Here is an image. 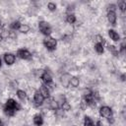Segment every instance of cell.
I'll return each mask as SVG.
<instances>
[{"instance_id": "6da1fadb", "label": "cell", "mask_w": 126, "mask_h": 126, "mask_svg": "<svg viewBox=\"0 0 126 126\" xmlns=\"http://www.w3.org/2000/svg\"><path fill=\"white\" fill-rule=\"evenodd\" d=\"M20 108L21 106L16 100H14L13 98H9L4 106V112L8 116H13L17 110H20Z\"/></svg>"}, {"instance_id": "7a4b0ae2", "label": "cell", "mask_w": 126, "mask_h": 126, "mask_svg": "<svg viewBox=\"0 0 126 126\" xmlns=\"http://www.w3.org/2000/svg\"><path fill=\"white\" fill-rule=\"evenodd\" d=\"M43 45L50 51L54 50L56 48V45H57V40L51 36H46L43 40Z\"/></svg>"}, {"instance_id": "3957f363", "label": "cell", "mask_w": 126, "mask_h": 126, "mask_svg": "<svg viewBox=\"0 0 126 126\" xmlns=\"http://www.w3.org/2000/svg\"><path fill=\"white\" fill-rule=\"evenodd\" d=\"M38 29H39L40 32L46 36H48L51 33V27L49 26L48 23H46L44 21H41L38 23Z\"/></svg>"}, {"instance_id": "277c9868", "label": "cell", "mask_w": 126, "mask_h": 126, "mask_svg": "<svg viewBox=\"0 0 126 126\" xmlns=\"http://www.w3.org/2000/svg\"><path fill=\"white\" fill-rule=\"evenodd\" d=\"M17 55H18L21 59H24V60H29V59L32 58L31 52H30L29 50H27V49H24V48L19 49V50L17 51Z\"/></svg>"}, {"instance_id": "5b68a950", "label": "cell", "mask_w": 126, "mask_h": 126, "mask_svg": "<svg viewBox=\"0 0 126 126\" xmlns=\"http://www.w3.org/2000/svg\"><path fill=\"white\" fill-rule=\"evenodd\" d=\"M99 114L104 118H108L112 116V109L109 106H101L99 109Z\"/></svg>"}, {"instance_id": "8992f818", "label": "cell", "mask_w": 126, "mask_h": 126, "mask_svg": "<svg viewBox=\"0 0 126 126\" xmlns=\"http://www.w3.org/2000/svg\"><path fill=\"white\" fill-rule=\"evenodd\" d=\"M33 100H34V103L36 105H41L44 101V97L42 96V94L37 91L34 93V95H33Z\"/></svg>"}, {"instance_id": "52a82bcc", "label": "cell", "mask_w": 126, "mask_h": 126, "mask_svg": "<svg viewBox=\"0 0 126 126\" xmlns=\"http://www.w3.org/2000/svg\"><path fill=\"white\" fill-rule=\"evenodd\" d=\"M15 60H16V57L14 54L12 53H6L4 55V61L7 65H12L15 63Z\"/></svg>"}, {"instance_id": "ba28073f", "label": "cell", "mask_w": 126, "mask_h": 126, "mask_svg": "<svg viewBox=\"0 0 126 126\" xmlns=\"http://www.w3.org/2000/svg\"><path fill=\"white\" fill-rule=\"evenodd\" d=\"M41 80H42V82H43L45 85H47V84H49V83L52 82V77H51V75H50L49 72L45 71V72H43V73L41 74Z\"/></svg>"}, {"instance_id": "9c48e42d", "label": "cell", "mask_w": 126, "mask_h": 126, "mask_svg": "<svg viewBox=\"0 0 126 126\" xmlns=\"http://www.w3.org/2000/svg\"><path fill=\"white\" fill-rule=\"evenodd\" d=\"M107 20L110 23V25L115 26V23H116V14H115V12H108L107 13Z\"/></svg>"}, {"instance_id": "30bf717a", "label": "cell", "mask_w": 126, "mask_h": 126, "mask_svg": "<svg viewBox=\"0 0 126 126\" xmlns=\"http://www.w3.org/2000/svg\"><path fill=\"white\" fill-rule=\"evenodd\" d=\"M108 35H109L110 39H112L113 41H118V40L120 39L119 34H118L114 30H109V31H108Z\"/></svg>"}, {"instance_id": "8fae6325", "label": "cell", "mask_w": 126, "mask_h": 126, "mask_svg": "<svg viewBox=\"0 0 126 126\" xmlns=\"http://www.w3.org/2000/svg\"><path fill=\"white\" fill-rule=\"evenodd\" d=\"M33 123L35 126H41L43 123V118L40 114H35L33 116Z\"/></svg>"}, {"instance_id": "7c38bea8", "label": "cell", "mask_w": 126, "mask_h": 126, "mask_svg": "<svg viewBox=\"0 0 126 126\" xmlns=\"http://www.w3.org/2000/svg\"><path fill=\"white\" fill-rule=\"evenodd\" d=\"M38 92L42 94V96H43L44 98H48V97H49V90H48L44 85L40 86V89H39Z\"/></svg>"}, {"instance_id": "4fadbf2b", "label": "cell", "mask_w": 126, "mask_h": 126, "mask_svg": "<svg viewBox=\"0 0 126 126\" xmlns=\"http://www.w3.org/2000/svg\"><path fill=\"white\" fill-rule=\"evenodd\" d=\"M79 84H80V80H79V78H77V77H71L70 82H69V85H70L71 87H73V88H77V87L79 86Z\"/></svg>"}, {"instance_id": "5bb4252c", "label": "cell", "mask_w": 126, "mask_h": 126, "mask_svg": "<svg viewBox=\"0 0 126 126\" xmlns=\"http://www.w3.org/2000/svg\"><path fill=\"white\" fill-rule=\"evenodd\" d=\"M17 95H18V97H19L21 100H23V101H26V100L28 99V95H27L26 92H24V91H22V90H18V91H17Z\"/></svg>"}, {"instance_id": "9a60e30c", "label": "cell", "mask_w": 126, "mask_h": 126, "mask_svg": "<svg viewBox=\"0 0 126 126\" xmlns=\"http://www.w3.org/2000/svg\"><path fill=\"white\" fill-rule=\"evenodd\" d=\"M70 79H71V76L68 75V74H65V75L62 77V85H63L64 87H68V86H69Z\"/></svg>"}, {"instance_id": "2e32d148", "label": "cell", "mask_w": 126, "mask_h": 126, "mask_svg": "<svg viewBox=\"0 0 126 126\" xmlns=\"http://www.w3.org/2000/svg\"><path fill=\"white\" fill-rule=\"evenodd\" d=\"M49 106H50L51 109H54V110L58 109V108H59L58 101H56L55 99H50V100H49Z\"/></svg>"}, {"instance_id": "e0dca14e", "label": "cell", "mask_w": 126, "mask_h": 126, "mask_svg": "<svg viewBox=\"0 0 126 126\" xmlns=\"http://www.w3.org/2000/svg\"><path fill=\"white\" fill-rule=\"evenodd\" d=\"M30 30H31L30 26H28V25H26V24L21 25V27H20V29H19V31H20L21 32H24V33L29 32H30Z\"/></svg>"}, {"instance_id": "ac0fdd59", "label": "cell", "mask_w": 126, "mask_h": 126, "mask_svg": "<svg viewBox=\"0 0 126 126\" xmlns=\"http://www.w3.org/2000/svg\"><path fill=\"white\" fill-rule=\"evenodd\" d=\"M61 109L63 110V111H69L70 109H71V105H70V103L68 102V101H64L62 104H61Z\"/></svg>"}, {"instance_id": "d6986e66", "label": "cell", "mask_w": 126, "mask_h": 126, "mask_svg": "<svg viewBox=\"0 0 126 126\" xmlns=\"http://www.w3.org/2000/svg\"><path fill=\"white\" fill-rule=\"evenodd\" d=\"M84 126H94V124L93 120L89 116H86L85 120H84Z\"/></svg>"}, {"instance_id": "ffe728a7", "label": "cell", "mask_w": 126, "mask_h": 126, "mask_svg": "<svg viewBox=\"0 0 126 126\" xmlns=\"http://www.w3.org/2000/svg\"><path fill=\"white\" fill-rule=\"evenodd\" d=\"M94 49H95V51H96L98 54H101V53H103V51H104L103 45H102V44H99V43H96V44L94 45Z\"/></svg>"}, {"instance_id": "44dd1931", "label": "cell", "mask_w": 126, "mask_h": 126, "mask_svg": "<svg viewBox=\"0 0 126 126\" xmlns=\"http://www.w3.org/2000/svg\"><path fill=\"white\" fill-rule=\"evenodd\" d=\"M66 21L69 23V24H74L76 22V17L74 14H71V15H67V18H66Z\"/></svg>"}, {"instance_id": "7402d4cb", "label": "cell", "mask_w": 126, "mask_h": 126, "mask_svg": "<svg viewBox=\"0 0 126 126\" xmlns=\"http://www.w3.org/2000/svg\"><path fill=\"white\" fill-rule=\"evenodd\" d=\"M94 38H95V41H96V43H99V44H102V45L105 43V40H104V38H103L101 35H99V34L95 35V36H94Z\"/></svg>"}, {"instance_id": "603a6c76", "label": "cell", "mask_w": 126, "mask_h": 126, "mask_svg": "<svg viewBox=\"0 0 126 126\" xmlns=\"http://www.w3.org/2000/svg\"><path fill=\"white\" fill-rule=\"evenodd\" d=\"M20 27H21V24H20V22H18V21L13 22V23L11 24V29H12L13 31H17V30H19Z\"/></svg>"}, {"instance_id": "cb8c5ba5", "label": "cell", "mask_w": 126, "mask_h": 126, "mask_svg": "<svg viewBox=\"0 0 126 126\" xmlns=\"http://www.w3.org/2000/svg\"><path fill=\"white\" fill-rule=\"evenodd\" d=\"M108 50H109L113 55H115V56L118 55V50H117V48H116L114 45H108Z\"/></svg>"}, {"instance_id": "d4e9b609", "label": "cell", "mask_w": 126, "mask_h": 126, "mask_svg": "<svg viewBox=\"0 0 126 126\" xmlns=\"http://www.w3.org/2000/svg\"><path fill=\"white\" fill-rule=\"evenodd\" d=\"M118 6H119L120 10H121L122 12H124L125 9H126V2H125V1H120V2L118 3Z\"/></svg>"}, {"instance_id": "484cf974", "label": "cell", "mask_w": 126, "mask_h": 126, "mask_svg": "<svg viewBox=\"0 0 126 126\" xmlns=\"http://www.w3.org/2000/svg\"><path fill=\"white\" fill-rule=\"evenodd\" d=\"M47 8H48V10H50V11H55V9H56V4L53 3V2H49V3L47 4Z\"/></svg>"}, {"instance_id": "4316f807", "label": "cell", "mask_w": 126, "mask_h": 126, "mask_svg": "<svg viewBox=\"0 0 126 126\" xmlns=\"http://www.w3.org/2000/svg\"><path fill=\"white\" fill-rule=\"evenodd\" d=\"M87 102H86V100L85 99H82L81 100V102H80V107H81V109L82 110H85L86 108H87Z\"/></svg>"}, {"instance_id": "83f0119b", "label": "cell", "mask_w": 126, "mask_h": 126, "mask_svg": "<svg viewBox=\"0 0 126 126\" xmlns=\"http://www.w3.org/2000/svg\"><path fill=\"white\" fill-rule=\"evenodd\" d=\"M55 114L58 116V117H63L64 116V111L62 110V109H56V111H55Z\"/></svg>"}, {"instance_id": "f1b7e54d", "label": "cell", "mask_w": 126, "mask_h": 126, "mask_svg": "<svg viewBox=\"0 0 126 126\" xmlns=\"http://www.w3.org/2000/svg\"><path fill=\"white\" fill-rule=\"evenodd\" d=\"M115 9H116V6L114 4H111L107 7V12H115Z\"/></svg>"}, {"instance_id": "f546056e", "label": "cell", "mask_w": 126, "mask_h": 126, "mask_svg": "<svg viewBox=\"0 0 126 126\" xmlns=\"http://www.w3.org/2000/svg\"><path fill=\"white\" fill-rule=\"evenodd\" d=\"M11 87H12L13 89L18 88V82H17V81H13V82L11 83Z\"/></svg>"}, {"instance_id": "4dcf8cb0", "label": "cell", "mask_w": 126, "mask_h": 126, "mask_svg": "<svg viewBox=\"0 0 126 126\" xmlns=\"http://www.w3.org/2000/svg\"><path fill=\"white\" fill-rule=\"evenodd\" d=\"M107 119H108V122H109V123H110V124H112V123H113V122H114V118H113V117H112V116H110V117H108V118H107Z\"/></svg>"}, {"instance_id": "1f68e13d", "label": "cell", "mask_w": 126, "mask_h": 126, "mask_svg": "<svg viewBox=\"0 0 126 126\" xmlns=\"http://www.w3.org/2000/svg\"><path fill=\"white\" fill-rule=\"evenodd\" d=\"M120 78H121V81H125V75H124V74H123V75H121V77H120Z\"/></svg>"}, {"instance_id": "d6a6232c", "label": "cell", "mask_w": 126, "mask_h": 126, "mask_svg": "<svg viewBox=\"0 0 126 126\" xmlns=\"http://www.w3.org/2000/svg\"><path fill=\"white\" fill-rule=\"evenodd\" d=\"M2 39H3V37H2V36H1V34H0V41H1Z\"/></svg>"}, {"instance_id": "836d02e7", "label": "cell", "mask_w": 126, "mask_h": 126, "mask_svg": "<svg viewBox=\"0 0 126 126\" xmlns=\"http://www.w3.org/2000/svg\"><path fill=\"white\" fill-rule=\"evenodd\" d=\"M1 64H2V62H1V59H0V67H1Z\"/></svg>"}, {"instance_id": "e575fe53", "label": "cell", "mask_w": 126, "mask_h": 126, "mask_svg": "<svg viewBox=\"0 0 126 126\" xmlns=\"http://www.w3.org/2000/svg\"><path fill=\"white\" fill-rule=\"evenodd\" d=\"M0 27H1V21H0Z\"/></svg>"}, {"instance_id": "d590c367", "label": "cell", "mask_w": 126, "mask_h": 126, "mask_svg": "<svg viewBox=\"0 0 126 126\" xmlns=\"http://www.w3.org/2000/svg\"><path fill=\"white\" fill-rule=\"evenodd\" d=\"M0 125H1V120H0Z\"/></svg>"}]
</instances>
